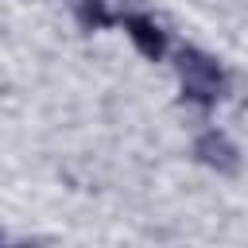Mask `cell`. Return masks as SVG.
<instances>
[{"label":"cell","mask_w":248,"mask_h":248,"mask_svg":"<svg viewBox=\"0 0 248 248\" xmlns=\"http://www.w3.org/2000/svg\"><path fill=\"white\" fill-rule=\"evenodd\" d=\"M174 70H178V89H182V101L198 105V108H213L225 89H229V74L225 66L198 50V46H178L174 50Z\"/></svg>","instance_id":"cell-1"},{"label":"cell","mask_w":248,"mask_h":248,"mask_svg":"<svg viewBox=\"0 0 248 248\" xmlns=\"http://www.w3.org/2000/svg\"><path fill=\"white\" fill-rule=\"evenodd\" d=\"M116 27H124V35L132 39V46L143 58H151V62H163L167 58L170 43H167V31H163V23L155 16H147V12H120V23Z\"/></svg>","instance_id":"cell-2"},{"label":"cell","mask_w":248,"mask_h":248,"mask_svg":"<svg viewBox=\"0 0 248 248\" xmlns=\"http://www.w3.org/2000/svg\"><path fill=\"white\" fill-rule=\"evenodd\" d=\"M194 159H198L202 167L217 170V174H236V170H240V151H236V143H232L225 132H217V128H209V132H202V136L194 140Z\"/></svg>","instance_id":"cell-3"},{"label":"cell","mask_w":248,"mask_h":248,"mask_svg":"<svg viewBox=\"0 0 248 248\" xmlns=\"http://www.w3.org/2000/svg\"><path fill=\"white\" fill-rule=\"evenodd\" d=\"M78 23L85 31H105V27H116L120 23V12H112L108 0H81L78 4Z\"/></svg>","instance_id":"cell-4"}]
</instances>
